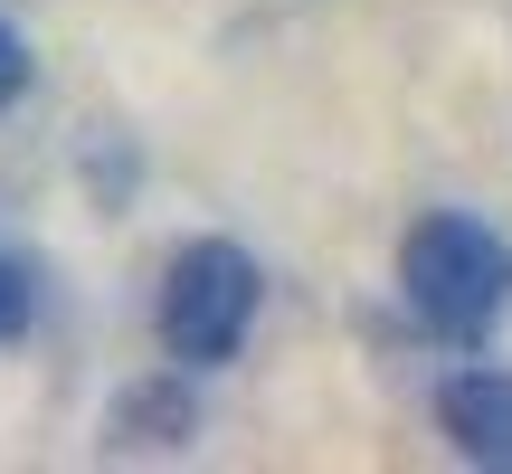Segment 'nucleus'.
<instances>
[{
  "instance_id": "nucleus-4",
  "label": "nucleus",
  "mask_w": 512,
  "mask_h": 474,
  "mask_svg": "<svg viewBox=\"0 0 512 474\" xmlns=\"http://www.w3.org/2000/svg\"><path fill=\"white\" fill-rule=\"evenodd\" d=\"M200 437V399H190L181 370H162V380H133L124 399H114L105 418V456H171V446Z\"/></svg>"
},
{
  "instance_id": "nucleus-6",
  "label": "nucleus",
  "mask_w": 512,
  "mask_h": 474,
  "mask_svg": "<svg viewBox=\"0 0 512 474\" xmlns=\"http://www.w3.org/2000/svg\"><path fill=\"white\" fill-rule=\"evenodd\" d=\"M19 86H29V48H19V29L0 19V105H10Z\"/></svg>"
},
{
  "instance_id": "nucleus-5",
  "label": "nucleus",
  "mask_w": 512,
  "mask_h": 474,
  "mask_svg": "<svg viewBox=\"0 0 512 474\" xmlns=\"http://www.w3.org/2000/svg\"><path fill=\"white\" fill-rule=\"evenodd\" d=\"M19 332H29V266L0 256V342H19Z\"/></svg>"
},
{
  "instance_id": "nucleus-1",
  "label": "nucleus",
  "mask_w": 512,
  "mask_h": 474,
  "mask_svg": "<svg viewBox=\"0 0 512 474\" xmlns=\"http://www.w3.org/2000/svg\"><path fill=\"white\" fill-rule=\"evenodd\" d=\"M399 294H408V313H418L437 342L475 351L512 313V247L484 219H465V209H427V219L399 237Z\"/></svg>"
},
{
  "instance_id": "nucleus-3",
  "label": "nucleus",
  "mask_w": 512,
  "mask_h": 474,
  "mask_svg": "<svg viewBox=\"0 0 512 474\" xmlns=\"http://www.w3.org/2000/svg\"><path fill=\"white\" fill-rule=\"evenodd\" d=\"M437 427L465 465L512 474V370H456L437 389Z\"/></svg>"
},
{
  "instance_id": "nucleus-2",
  "label": "nucleus",
  "mask_w": 512,
  "mask_h": 474,
  "mask_svg": "<svg viewBox=\"0 0 512 474\" xmlns=\"http://www.w3.org/2000/svg\"><path fill=\"white\" fill-rule=\"evenodd\" d=\"M256 304H266V275H256V256L238 237H190L171 256V275H162L152 323H162V351L181 370H219V361H238Z\"/></svg>"
}]
</instances>
